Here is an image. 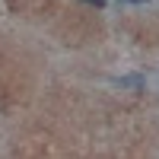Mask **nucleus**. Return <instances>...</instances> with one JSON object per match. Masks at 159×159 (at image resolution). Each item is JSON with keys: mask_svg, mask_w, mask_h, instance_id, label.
<instances>
[{"mask_svg": "<svg viewBox=\"0 0 159 159\" xmlns=\"http://www.w3.org/2000/svg\"><path fill=\"white\" fill-rule=\"evenodd\" d=\"M124 86H143V80H140V76H127Z\"/></svg>", "mask_w": 159, "mask_h": 159, "instance_id": "1", "label": "nucleus"}, {"mask_svg": "<svg viewBox=\"0 0 159 159\" xmlns=\"http://www.w3.org/2000/svg\"><path fill=\"white\" fill-rule=\"evenodd\" d=\"M83 3H92V7H99V10H102V7H105V0H83Z\"/></svg>", "mask_w": 159, "mask_h": 159, "instance_id": "2", "label": "nucleus"}, {"mask_svg": "<svg viewBox=\"0 0 159 159\" xmlns=\"http://www.w3.org/2000/svg\"><path fill=\"white\" fill-rule=\"evenodd\" d=\"M130 3H143V0H130Z\"/></svg>", "mask_w": 159, "mask_h": 159, "instance_id": "3", "label": "nucleus"}]
</instances>
